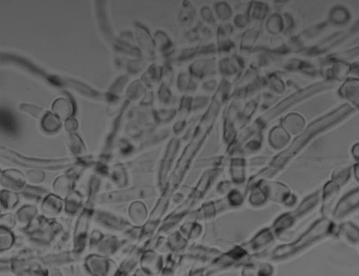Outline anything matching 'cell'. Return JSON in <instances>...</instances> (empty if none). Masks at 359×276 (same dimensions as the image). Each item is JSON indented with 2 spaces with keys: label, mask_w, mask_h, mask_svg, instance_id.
Masks as SVG:
<instances>
[{
  "label": "cell",
  "mask_w": 359,
  "mask_h": 276,
  "mask_svg": "<svg viewBox=\"0 0 359 276\" xmlns=\"http://www.w3.org/2000/svg\"><path fill=\"white\" fill-rule=\"evenodd\" d=\"M135 35H136V37H137L139 44H141V48H142L148 54H152L153 52V50H154V47H153V41L151 39V37H150L149 35H148V33L146 32L145 29L139 28V29H136Z\"/></svg>",
  "instance_id": "obj_1"
}]
</instances>
